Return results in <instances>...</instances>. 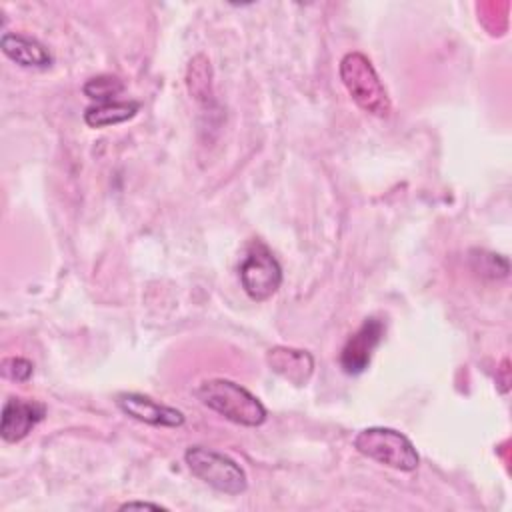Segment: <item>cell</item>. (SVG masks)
I'll return each mask as SVG.
<instances>
[{
    "mask_svg": "<svg viewBox=\"0 0 512 512\" xmlns=\"http://www.w3.org/2000/svg\"><path fill=\"white\" fill-rule=\"evenodd\" d=\"M196 398L214 410L216 414L224 416L226 420L238 424L256 428L266 422V406L244 386L236 384L228 378H210L202 380L196 390Z\"/></svg>",
    "mask_w": 512,
    "mask_h": 512,
    "instance_id": "cell-1",
    "label": "cell"
},
{
    "mask_svg": "<svg viewBox=\"0 0 512 512\" xmlns=\"http://www.w3.org/2000/svg\"><path fill=\"white\" fill-rule=\"evenodd\" d=\"M338 74L358 108L378 118H386L390 114L392 104L388 92L368 56L356 50L344 54L338 66Z\"/></svg>",
    "mask_w": 512,
    "mask_h": 512,
    "instance_id": "cell-2",
    "label": "cell"
},
{
    "mask_svg": "<svg viewBox=\"0 0 512 512\" xmlns=\"http://www.w3.org/2000/svg\"><path fill=\"white\" fill-rule=\"evenodd\" d=\"M354 448L362 456L400 472H412L420 464V456L412 440L406 434L386 426H370L360 430L354 436Z\"/></svg>",
    "mask_w": 512,
    "mask_h": 512,
    "instance_id": "cell-3",
    "label": "cell"
},
{
    "mask_svg": "<svg viewBox=\"0 0 512 512\" xmlns=\"http://www.w3.org/2000/svg\"><path fill=\"white\" fill-rule=\"evenodd\" d=\"M184 462L198 480L216 492L238 496L248 488V476L244 468L224 452L204 446H190L184 452Z\"/></svg>",
    "mask_w": 512,
    "mask_h": 512,
    "instance_id": "cell-4",
    "label": "cell"
},
{
    "mask_svg": "<svg viewBox=\"0 0 512 512\" xmlns=\"http://www.w3.org/2000/svg\"><path fill=\"white\" fill-rule=\"evenodd\" d=\"M238 276L244 292L256 302H264L278 292L282 284V266L264 242L252 240L240 262Z\"/></svg>",
    "mask_w": 512,
    "mask_h": 512,
    "instance_id": "cell-5",
    "label": "cell"
},
{
    "mask_svg": "<svg viewBox=\"0 0 512 512\" xmlns=\"http://www.w3.org/2000/svg\"><path fill=\"white\" fill-rule=\"evenodd\" d=\"M386 332V326L380 318H366L354 334L346 340L342 352H340V368L348 376H358L362 374L372 360L374 350L382 342Z\"/></svg>",
    "mask_w": 512,
    "mask_h": 512,
    "instance_id": "cell-6",
    "label": "cell"
},
{
    "mask_svg": "<svg viewBox=\"0 0 512 512\" xmlns=\"http://www.w3.org/2000/svg\"><path fill=\"white\" fill-rule=\"evenodd\" d=\"M116 406L130 416L148 426H164V428H178L184 424L186 416L182 410L166 406L162 402L152 400L150 396L138 392H120L116 394Z\"/></svg>",
    "mask_w": 512,
    "mask_h": 512,
    "instance_id": "cell-7",
    "label": "cell"
},
{
    "mask_svg": "<svg viewBox=\"0 0 512 512\" xmlns=\"http://www.w3.org/2000/svg\"><path fill=\"white\" fill-rule=\"evenodd\" d=\"M46 416V406L38 400H26L20 396H12L2 406L0 416V436L4 442H20L24 440L36 424H40Z\"/></svg>",
    "mask_w": 512,
    "mask_h": 512,
    "instance_id": "cell-8",
    "label": "cell"
},
{
    "mask_svg": "<svg viewBox=\"0 0 512 512\" xmlns=\"http://www.w3.org/2000/svg\"><path fill=\"white\" fill-rule=\"evenodd\" d=\"M268 368L294 386H306L314 372V358L308 350L292 346H274L266 352Z\"/></svg>",
    "mask_w": 512,
    "mask_h": 512,
    "instance_id": "cell-9",
    "label": "cell"
},
{
    "mask_svg": "<svg viewBox=\"0 0 512 512\" xmlns=\"http://www.w3.org/2000/svg\"><path fill=\"white\" fill-rule=\"evenodd\" d=\"M2 52L24 68H48L52 64L50 50L36 38L20 32H4L0 38Z\"/></svg>",
    "mask_w": 512,
    "mask_h": 512,
    "instance_id": "cell-10",
    "label": "cell"
},
{
    "mask_svg": "<svg viewBox=\"0 0 512 512\" xmlns=\"http://www.w3.org/2000/svg\"><path fill=\"white\" fill-rule=\"evenodd\" d=\"M138 110H140V102L136 100L96 102L84 110V122L90 128H106V126L132 120L138 114Z\"/></svg>",
    "mask_w": 512,
    "mask_h": 512,
    "instance_id": "cell-11",
    "label": "cell"
},
{
    "mask_svg": "<svg viewBox=\"0 0 512 512\" xmlns=\"http://www.w3.org/2000/svg\"><path fill=\"white\" fill-rule=\"evenodd\" d=\"M186 84L190 94L196 100L208 102V98H212V70H210V60L206 56L198 54L190 60Z\"/></svg>",
    "mask_w": 512,
    "mask_h": 512,
    "instance_id": "cell-12",
    "label": "cell"
},
{
    "mask_svg": "<svg viewBox=\"0 0 512 512\" xmlns=\"http://www.w3.org/2000/svg\"><path fill=\"white\" fill-rule=\"evenodd\" d=\"M82 92L96 102H110L124 92V82L112 74H98L84 82Z\"/></svg>",
    "mask_w": 512,
    "mask_h": 512,
    "instance_id": "cell-13",
    "label": "cell"
},
{
    "mask_svg": "<svg viewBox=\"0 0 512 512\" xmlns=\"http://www.w3.org/2000/svg\"><path fill=\"white\" fill-rule=\"evenodd\" d=\"M470 264L474 272H478L484 278H506L508 276V258L502 254L486 252V250H472L470 252Z\"/></svg>",
    "mask_w": 512,
    "mask_h": 512,
    "instance_id": "cell-14",
    "label": "cell"
},
{
    "mask_svg": "<svg viewBox=\"0 0 512 512\" xmlns=\"http://www.w3.org/2000/svg\"><path fill=\"white\" fill-rule=\"evenodd\" d=\"M0 372L6 380L12 382H28L34 374V364L22 356H8L0 364Z\"/></svg>",
    "mask_w": 512,
    "mask_h": 512,
    "instance_id": "cell-15",
    "label": "cell"
},
{
    "mask_svg": "<svg viewBox=\"0 0 512 512\" xmlns=\"http://www.w3.org/2000/svg\"><path fill=\"white\" fill-rule=\"evenodd\" d=\"M134 508H148V510H168V508H166V506H162V504H152V502H138V500L120 504V510H134Z\"/></svg>",
    "mask_w": 512,
    "mask_h": 512,
    "instance_id": "cell-16",
    "label": "cell"
}]
</instances>
